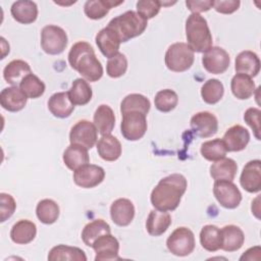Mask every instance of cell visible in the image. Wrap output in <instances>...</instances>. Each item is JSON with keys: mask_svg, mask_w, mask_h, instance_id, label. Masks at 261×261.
<instances>
[{"mask_svg": "<svg viewBox=\"0 0 261 261\" xmlns=\"http://www.w3.org/2000/svg\"><path fill=\"white\" fill-rule=\"evenodd\" d=\"M171 224V216L166 211L151 210L147 220L146 229L150 236L159 237L163 234Z\"/></svg>", "mask_w": 261, "mask_h": 261, "instance_id": "484cf974", "label": "cell"}, {"mask_svg": "<svg viewBox=\"0 0 261 261\" xmlns=\"http://www.w3.org/2000/svg\"><path fill=\"white\" fill-rule=\"evenodd\" d=\"M111 220L118 226H127L135 217V206L125 198L115 200L110 206Z\"/></svg>", "mask_w": 261, "mask_h": 261, "instance_id": "e0dca14e", "label": "cell"}, {"mask_svg": "<svg viewBox=\"0 0 261 261\" xmlns=\"http://www.w3.org/2000/svg\"><path fill=\"white\" fill-rule=\"evenodd\" d=\"M105 233H111L110 225L103 219H95L83 228L82 240L86 246L92 247L94 242Z\"/></svg>", "mask_w": 261, "mask_h": 261, "instance_id": "836d02e7", "label": "cell"}, {"mask_svg": "<svg viewBox=\"0 0 261 261\" xmlns=\"http://www.w3.org/2000/svg\"><path fill=\"white\" fill-rule=\"evenodd\" d=\"M222 141L228 152H240L250 142V133L241 124L230 126L224 134Z\"/></svg>", "mask_w": 261, "mask_h": 261, "instance_id": "2e32d148", "label": "cell"}, {"mask_svg": "<svg viewBox=\"0 0 261 261\" xmlns=\"http://www.w3.org/2000/svg\"><path fill=\"white\" fill-rule=\"evenodd\" d=\"M62 159L67 168L73 171L90 162L88 149L75 144H70L65 149L62 155Z\"/></svg>", "mask_w": 261, "mask_h": 261, "instance_id": "f1b7e54d", "label": "cell"}, {"mask_svg": "<svg viewBox=\"0 0 261 261\" xmlns=\"http://www.w3.org/2000/svg\"><path fill=\"white\" fill-rule=\"evenodd\" d=\"M151 103L147 97L142 94H129L123 98L120 104L121 113L129 111H138L145 115L148 114Z\"/></svg>", "mask_w": 261, "mask_h": 261, "instance_id": "8d00e7d4", "label": "cell"}, {"mask_svg": "<svg viewBox=\"0 0 261 261\" xmlns=\"http://www.w3.org/2000/svg\"><path fill=\"white\" fill-rule=\"evenodd\" d=\"M188 187L186 177L180 173H172L159 180L152 190L150 200L153 207L160 211H173L180 203Z\"/></svg>", "mask_w": 261, "mask_h": 261, "instance_id": "6da1fadb", "label": "cell"}, {"mask_svg": "<svg viewBox=\"0 0 261 261\" xmlns=\"http://www.w3.org/2000/svg\"><path fill=\"white\" fill-rule=\"evenodd\" d=\"M92 248L96 253V261H110L120 259L118 256L119 243L117 239L111 233H105L99 237L94 242Z\"/></svg>", "mask_w": 261, "mask_h": 261, "instance_id": "4fadbf2b", "label": "cell"}, {"mask_svg": "<svg viewBox=\"0 0 261 261\" xmlns=\"http://www.w3.org/2000/svg\"><path fill=\"white\" fill-rule=\"evenodd\" d=\"M186 5L188 9L192 13H198L206 12L209 9L213 7V1L212 0H187Z\"/></svg>", "mask_w": 261, "mask_h": 261, "instance_id": "c3c4849f", "label": "cell"}, {"mask_svg": "<svg viewBox=\"0 0 261 261\" xmlns=\"http://www.w3.org/2000/svg\"><path fill=\"white\" fill-rule=\"evenodd\" d=\"M210 175L214 180H229L232 181L238 171V165L231 158H222L210 166Z\"/></svg>", "mask_w": 261, "mask_h": 261, "instance_id": "f546056e", "label": "cell"}, {"mask_svg": "<svg viewBox=\"0 0 261 261\" xmlns=\"http://www.w3.org/2000/svg\"><path fill=\"white\" fill-rule=\"evenodd\" d=\"M123 1L113 0H88L84 5V12L87 17L97 20L108 14L111 8L122 4Z\"/></svg>", "mask_w": 261, "mask_h": 261, "instance_id": "1f68e13d", "label": "cell"}, {"mask_svg": "<svg viewBox=\"0 0 261 261\" xmlns=\"http://www.w3.org/2000/svg\"><path fill=\"white\" fill-rule=\"evenodd\" d=\"M260 109L255 107L248 108L244 113V120L252 128L254 136L257 140H260Z\"/></svg>", "mask_w": 261, "mask_h": 261, "instance_id": "bcb514c9", "label": "cell"}, {"mask_svg": "<svg viewBox=\"0 0 261 261\" xmlns=\"http://www.w3.org/2000/svg\"><path fill=\"white\" fill-rule=\"evenodd\" d=\"M68 62L71 68L88 82H97L103 75V66L88 42L80 41L71 46L68 52Z\"/></svg>", "mask_w": 261, "mask_h": 261, "instance_id": "7a4b0ae2", "label": "cell"}, {"mask_svg": "<svg viewBox=\"0 0 261 261\" xmlns=\"http://www.w3.org/2000/svg\"><path fill=\"white\" fill-rule=\"evenodd\" d=\"M97 152L105 161H115L121 155V144L112 135H104L97 141Z\"/></svg>", "mask_w": 261, "mask_h": 261, "instance_id": "cb8c5ba5", "label": "cell"}, {"mask_svg": "<svg viewBox=\"0 0 261 261\" xmlns=\"http://www.w3.org/2000/svg\"><path fill=\"white\" fill-rule=\"evenodd\" d=\"M67 35L65 31L54 24H48L41 32V47L50 55H57L64 51L67 46Z\"/></svg>", "mask_w": 261, "mask_h": 261, "instance_id": "8992f818", "label": "cell"}, {"mask_svg": "<svg viewBox=\"0 0 261 261\" xmlns=\"http://www.w3.org/2000/svg\"><path fill=\"white\" fill-rule=\"evenodd\" d=\"M260 247H253L247 250L240 258V260H259L260 259Z\"/></svg>", "mask_w": 261, "mask_h": 261, "instance_id": "681fc988", "label": "cell"}, {"mask_svg": "<svg viewBox=\"0 0 261 261\" xmlns=\"http://www.w3.org/2000/svg\"><path fill=\"white\" fill-rule=\"evenodd\" d=\"M30 73H32L30 64L21 59L10 61L3 69L4 80L13 87L19 86L21 81Z\"/></svg>", "mask_w": 261, "mask_h": 261, "instance_id": "7402d4cb", "label": "cell"}, {"mask_svg": "<svg viewBox=\"0 0 261 261\" xmlns=\"http://www.w3.org/2000/svg\"><path fill=\"white\" fill-rule=\"evenodd\" d=\"M178 103L177 94L170 89H164L155 95L154 104L157 110L161 112H170Z\"/></svg>", "mask_w": 261, "mask_h": 261, "instance_id": "b9f144b4", "label": "cell"}, {"mask_svg": "<svg viewBox=\"0 0 261 261\" xmlns=\"http://www.w3.org/2000/svg\"><path fill=\"white\" fill-rule=\"evenodd\" d=\"M127 69V59L124 54L118 52L109 58L106 64V71L110 77L117 79L122 76Z\"/></svg>", "mask_w": 261, "mask_h": 261, "instance_id": "7bdbcfd3", "label": "cell"}, {"mask_svg": "<svg viewBox=\"0 0 261 261\" xmlns=\"http://www.w3.org/2000/svg\"><path fill=\"white\" fill-rule=\"evenodd\" d=\"M11 15L19 23H33L38 17V6L33 1L19 0L12 4L10 8Z\"/></svg>", "mask_w": 261, "mask_h": 261, "instance_id": "d4e9b609", "label": "cell"}, {"mask_svg": "<svg viewBox=\"0 0 261 261\" xmlns=\"http://www.w3.org/2000/svg\"><path fill=\"white\" fill-rule=\"evenodd\" d=\"M19 89L28 98L37 99L44 94L46 86L36 74L30 73L21 81Z\"/></svg>", "mask_w": 261, "mask_h": 261, "instance_id": "60d3db41", "label": "cell"}, {"mask_svg": "<svg viewBox=\"0 0 261 261\" xmlns=\"http://www.w3.org/2000/svg\"><path fill=\"white\" fill-rule=\"evenodd\" d=\"M98 140V130L95 124L89 120H79L69 133L70 144L83 146L87 149H92Z\"/></svg>", "mask_w": 261, "mask_h": 261, "instance_id": "9c48e42d", "label": "cell"}, {"mask_svg": "<svg viewBox=\"0 0 261 261\" xmlns=\"http://www.w3.org/2000/svg\"><path fill=\"white\" fill-rule=\"evenodd\" d=\"M221 246L220 249L225 252H234L242 248L245 242L243 230L233 224L225 225L220 229Z\"/></svg>", "mask_w": 261, "mask_h": 261, "instance_id": "44dd1931", "label": "cell"}, {"mask_svg": "<svg viewBox=\"0 0 261 261\" xmlns=\"http://www.w3.org/2000/svg\"><path fill=\"white\" fill-rule=\"evenodd\" d=\"M230 63L229 54L221 47L212 46L204 52L202 64L204 68L213 74H221L227 70Z\"/></svg>", "mask_w": 261, "mask_h": 261, "instance_id": "8fae6325", "label": "cell"}, {"mask_svg": "<svg viewBox=\"0 0 261 261\" xmlns=\"http://www.w3.org/2000/svg\"><path fill=\"white\" fill-rule=\"evenodd\" d=\"M234 69L237 73H243L250 77L256 76L260 71V59L253 51H242L236 57Z\"/></svg>", "mask_w": 261, "mask_h": 261, "instance_id": "ffe728a7", "label": "cell"}, {"mask_svg": "<svg viewBox=\"0 0 261 261\" xmlns=\"http://www.w3.org/2000/svg\"><path fill=\"white\" fill-rule=\"evenodd\" d=\"M28 97L17 87H8L0 93V104L1 106L10 112H17L24 108L27 105Z\"/></svg>", "mask_w": 261, "mask_h": 261, "instance_id": "ac0fdd59", "label": "cell"}, {"mask_svg": "<svg viewBox=\"0 0 261 261\" xmlns=\"http://www.w3.org/2000/svg\"><path fill=\"white\" fill-rule=\"evenodd\" d=\"M1 46H2V55H1V58H4L5 57V52L4 51H6V53H9V45H8V43L5 41V39L2 37L1 38Z\"/></svg>", "mask_w": 261, "mask_h": 261, "instance_id": "f907efd6", "label": "cell"}, {"mask_svg": "<svg viewBox=\"0 0 261 261\" xmlns=\"http://www.w3.org/2000/svg\"><path fill=\"white\" fill-rule=\"evenodd\" d=\"M224 94V87L217 79H210L201 88V96L205 103L213 105L221 100Z\"/></svg>", "mask_w": 261, "mask_h": 261, "instance_id": "f35d334b", "label": "cell"}, {"mask_svg": "<svg viewBox=\"0 0 261 261\" xmlns=\"http://www.w3.org/2000/svg\"><path fill=\"white\" fill-rule=\"evenodd\" d=\"M38 219L44 224H52L59 217V206L51 199L41 200L36 207Z\"/></svg>", "mask_w": 261, "mask_h": 261, "instance_id": "74e56055", "label": "cell"}, {"mask_svg": "<svg viewBox=\"0 0 261 261\" xmlns=\"http://www.w3.org/2000/svg\"><path fill=\"white\" fill-rule=\"evenodd\" d=\"M200 243L203 249L208 252H216L221 246L220 228L213 224H207L200 231Z\"/></svg>", "mask_w": 261, "mask_h": 261, "instance_id": "d590c367", "label": "cell"}, {"mask_svg": "<svg viewBox=\"0 0 261 261\" xmlns=\"http://www.w3.org/2000/svg\"><path fill=\"white\" fill-rule=\"evenodd\" d=\"M146 115L138 111H129L122 114L120 132L127 141H138L142 139L147 132Z\"/></svg>", "mask_w": 261, "mask_h": 261, "instance_id": "ba28073f", "label": "cell"}, {"mask_svg": "<svg viewBox=\"0 0 261 261\" xmlns=\"http://www.w3.org/2000/svg\"><path fill=\"white\" fill-rule=\"evenodd\" d=\"M48 109L55 117L66 118L74 110V104L71 102L68 92H58L49 98Z\"/></svg>", "mask_w": 261, "mask_h": 261, "instance_id": "603a6c76", "label": "cell"}, {"mask_svg": "<svg viewBox=\"0 0 261 261\" xmlns=\"http://www.w3.org/2000/svg\"><path fill=\"white\" fill-rule=\"evenodd\" d=\"M137 12L145 19L153 18L158 14L161 8L160 1L157 0H140L137 2Z\"/></svg>", "mask_w": 261, "mask_h": 261, "instance_id": "ee69618b", "label": "cell"}, {"mask_svg": "<svg viewBox=\"0 0 261 261\" xmlns=\"http://www.w3.org/2000/svg\"><path fill=\"white\" fill-rule=\"evenodd\" d=\"M230 90L236 98L240 100H246L254 95L255 83L249 75L237 73L231 79Z\"/></svg>", "mask_w": 261, "mask_h": 261, "instance_id": "d6a6232c", "label": "cell"}, {"mask_svg": "<svg viewBox=\"0 0 261 261\" xmlns=\"http://www.w3.org/2000/svg\"><path fill=\"white\" fill-rule=\"evenodd\" d=\"M68 96L74 105L83 106L91 101L93 91L85 79H76L72 82V85L68 91Z\"/></svg>", "mask_w": 261, "mask_h": 261, "instance_id": "e575fe53", "label": "cell"}, {"mask_svg": "<svg viewBox=\"0 0 261 261\" xmlns=\"http://www.w3.org/2000/svg\"><path fill=\"white\" fill-rule=\"evenodd\" d=\"M190 125L196 136L200 138H209L218 130V120L214 114L208 111H201L194 114Z\"/></svg>", "mask_w": 261, "mask_h": 261, "instance_id": "5bb4252c", "label": "cell"}, {"mask_svg": "<svg viewBox=\"0 0 261 261\" xmlns=\"http://www.w3.org/2000/svg\"><path fill=\"white\" fill-rule=\"evenodd\" d=\"M186 37L189 47L197 53H204L212 47V35L207 20L198 13H192L186 20Z\"/></svg>", "mask_w": 261, "mask_h": 261, "instance_id": "3957f363", "label": "cell"}, {"mask_svg": "<svg viewBox=\"0 0 261 261\" xmlns=\"http://www.w3.org/2000/svg\"><path fill=\"white\" fill-rule=\"evenodd\" d=\"M241 2L239 0H216L213 1V8L222 14H230L239 9Z\"/></svg>", "mask_w": 261, "mask_h": 261, "instance_id": "7dc6e473", "label": "cell"}, {"mask_svg": "<svg viewBox=\"0 0 261 261\" xmlns=\"http://www.w3.org/2000/svg\"><path fill=\"white\" fill-rule=\"evenodd\" d=\"M16 209L14 198L6 193L0 194V221L4 222L10 218Z\"/></svg>", "mask_w": 261, "mask_h": 261, "instance_id": "f6af8a7d", "label": "cell"}, {"mask_svg": "<svg viewBox=\"0 0 261 261\" xmlns=\"http://www.w3.org/2000/svg\"><path fill=\"white\" fill-rule=\"evenodd\" d=\"M242 188L249 193H258L261 190V161L251 160L246 163L240 177Z\"/></svg>", "mask_w": 261, "mask_h": 261, "instance_id": "9a60e30c", "label": "cell"}, {"mask_svg": "<svg viewBox=\"0 0 261 261\" xmlns=\"http://www.w3.org/2000/svg\"><path fill=\"white\" fill-rule=\"evenodd\" d=\"M194 51L187 43L171 44L166 50L164 61L166 67L174 72H182L191 68L194 63Z\"/></svg>", "mask_w": 261, "mask_h": 261, "instance_id": "5b68a950", "label": "cell"}, {"mask_svg": "<svg viewBox=\"0 0 261 261\" xmlns=\"http://www.w3.org/2000/svg\"><path fill=\"white\" fill-rule=\"evenodd\" d=\"M95 41L101 53L108 59L118 53L119 46L121 43L116 34L108 27L98 32Z\"/></svg>", "mask_w": 261, "mask_h": 261, "instance_id": "d6986e66", "label": "cell"}, {"mask_svg": "<svg viewBox=\"0 0 261 261\" xmlns=\"http://www.w3.org/2000/svg\"><path fill=\"white\" fill-rule=\"evenodd\" d=\"M37 234V226L33 221L20 219L13 224L10 230V239L18 245H27L31 243Z\"/></svg>", "mask_w": 261, "mask_h": 261, "instance_id": "4316f807", "label": "cell"}, {"mask_svg": "<svg viewBox=\"0 0 261 261\" xmlns=\"http://www.w3.org/2000/svg\"><path fill=\"white\" fill-rule=\"evenodd\" d=\"M201 155L208 161H217L226 156L227 150L222 140L214 139L206 141L201 145Z\"/></svg>", "mask_w": 261, "mask_h": 261, "instance_id": "ab89813d", "label": "cell"}, {"mask_svg": "<svg viewBox=\"0 0 261 261\" xmlns=\"http://www.w3.org/2000/svg\"><path fill=\"white\" fill-rule=\"evenodd\" d=\"M213 195L217 202L226 209L237 208L242 201V194L239 188L229 180H215Z\"/></svg>", "mask_w": 261, "mask_h": 261, "instance_id": "30bf717a", "label": "cell"}, {"mask_svg": "<svg viewBox=\"0 0 261 261\" xmlns=\"http://www.w3.org/2000/svg\"><path fill=\"white\" fill-rule=\"evenodd\" d=\"M166 247L175 256H188L195 249V236L188 227H177L167 238Z\"/></svg>", "mask_w": 261, "mask_h": 261, "instance_id": "52a82bcc", "label": "cell"}, {"mask_svg": "<svg viewBox=\"0 0 261 261\" xmlns=\"http://www.w3.org/2000/svg\"><path fill=\"white\" fill-rule=\"evenodd\" d=\"M94 124L99 134L102 136L110 135L115 125V115L112 108L106 104H101L96 109L94 116Z\"/></svg>", "mask_w": 261, "mask_h": 261, "instance_id": "83f0119b", "label": "cell"}, {"mask_svg": "<svg viewBox=\"0 0 261 261\" xmlns=\"http://www.w3.org/2000/svg\"><path fill=\"white\" fill-rule=\"evenodd\" d=\"M49 261H87L85 252L77 247L66 245H57L53 247L48 254Z\"/></svg>", "mask_w": 261, "mask_h": 261, "instance_id": "4dcf8cb0", "label": "cell"}, {"mask_svg": "<svg viewBox=\"0 0 261 261\" xmlns=\"http://www.w3.org/2000/svg\"><path fill=\"white\" fill-rule=\"evenodd\" d=\"M105 177V171L101 166L95 164H85L73 171V181L84 189L95 188L100 185Z\"/></svg>", "mask_w": 261, "mask_h": 261, "instance_id": "7c38bea8", "label": "cell"}, {"mask_svg": "<svg viewBox=\"0 0 261 261\" xmlns=\"http://www.w3.org/2000/svg\"><path fill=\"white\" fill-rule=\"evenodd\" d=\"M147 24V19L142 17L137 11L128 10L112 18L107 27L116 34L121 43H124L142 35Z\"/></svg>", "mask_w": 261, "mask_h": 261, "instance_id": "277c9868", "label": "cell"}]
</instances>
